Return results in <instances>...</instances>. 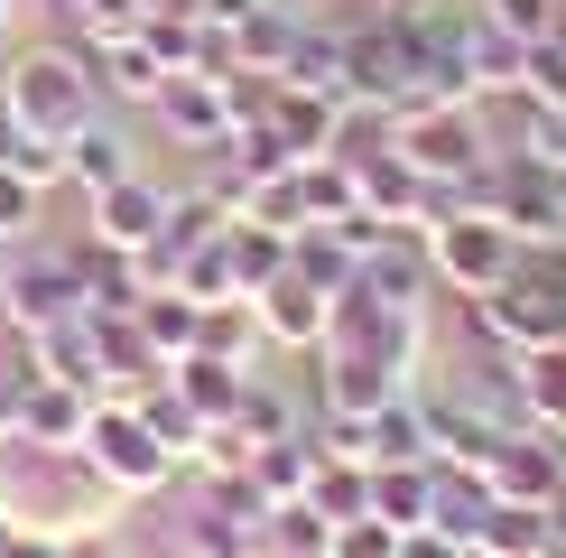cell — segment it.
<instances>
[{
    "mask_svg": "<svg viewBox=\"0 0 566 558\" xmlns=\"http://www.w3.org/2000/svg\"><path fill=\"white\" fill-rule=\"evenodd\" d=\"M251 317H261V344H279V354H316V344H325V326H335V298H325L316 279L279 270L270 289L251 298Z\"/></svg>",
    "mask_w": 566,
    "mask_h": 558,
    "instance_id": "obj_6",
    "label": "cell"
},
{
    "mask_svg": "<svg viewBox=\"0 0 566 558\" xmlns=\"http://www.w3.org/2000/svg\"><path fill=\"white\" fill-rule=\"evenodd\" d=\"M84 465L112 484L122 503H149V494H168L177 484V456H168V437L139 418V401H93V418H84Z\"/></svg>",
    "mask_w": 566,
    "mask_h": 558,
    "instance_id": "obj_2",
    "label": "cell"
},
{
    "mask_svg": "<svg viewBox=\"0 0 566 558\" xmlns=\"http://www.w3.org/2000/svg\"><path fill=\"white\" fill-rule=\"evenodd\" d=\"M130 168H139V158H130V131H122V122H103V112H93V122L65 140V186H84V196L122 186Z\"/></svg>",
    "mask_w": 566,
    "mask_h": 558,
    "instance_id": "obj_12",
    "label": "cell"
},
{
    "mask_svg": "<svg viewBox=\"0 0 566 558\" xmlns=\"http://www.w3.org/2000/svg\"><path fill=\"white\" fill-rule=\"evenodd\" d=\"M65 19H75V38L93 46V38H112V29H139V10H149V0H56Z\"/></svg>",
    "mask_w": 566,
    "mask_h": 558,
    "instance_id": "obj_21",
    "label": "cell"
},
{
    "mask_svg": "<svg viewBox=\"0 0 566 558\" xmlns=\"http://www.w3.org/2000/svg\"><path fill=\"white\" fill-rule=\"evenodd\" d=\"M84 418H93V391L75 382H46V372H29V401H19V447H38V456H65V447H84Z\"/></svg>",
    "mask_w": 566,
    "mask_h": 558,
    "instance_id": "obj_10",
    "label": "cell"
},
{
    "mask_svg": "<svg viewBox=\"0 0 566 558\" xmlns=\"http://www.w3.org/2000/svg\"><path fill=\"white\" fill-rule=\"evenodd\" d=\"M483 19H492L502 38H521V46L566 38V0H483Z\"/></svg>",
    "mask_w": 566,
    "mask_h": 558,
    "instance_id": "obj_18",
    "label": "cell"
},
{
    "mask_svg": "<svg viewBox=\"0 0 566 558\" xmlns=\"http://www.w3.org/2000/svg\"><path fill=\"white\" fill-rule=\"evenodd\" d=\"M38 205H46V186L38 177H19V168H0V242H38Z\"/></svg>",
    "mask_w": 566,
    "mask_h": 558,
    "instance_id": "obj_19",
    "label": "cell"
},
{
    "mask_svg": "<svg viewBox=\"0 0 566 558\" xmlns=\"http://www.w3.org/2000/svg\"><path fill=\"white\" fill-rule=\"evenodd\" d=\"M0 112L19 122V140H46V149H65L93 112H103V84H93L84 46H19L10 65H0Z\"/></svg>",
    "mask_w": 566,
    "mask_h": 558,
    "instance_id": "obj_1",
    "label": "cell"
},
{
    "mask_svg": "<svg viewBox=\"0 0 566 558\" xmlns=\"http://www.w3.org/2000/svg\"><path fill=\"white\" fill-rule=\"evenodd\" d=\"M297 29H306L297 10H279V0H261V10H251L242 29H223V46H232V75H279V56L297 46Z\"/></svg>",
    "mask_w": 566,
    "mask_h": 558,
    "instance_id": "obj_14",
    "label": "cell"
},
{
    "mask_svg": "<svg viewBox=\"0 0 566 558\" xmlns=\"http://www.w3.org/2000/svg\"><path fill=\"white\" fill-rule=\"evenodd\" d=\"M84 308V251H56L38 232V242L10 251V270H0V317L19 326V335H38V326L75 317Z\"/></svg>",
    "mask_w": 566,
    "mask_h": 558,
    "instance_id": "obj_4",
    "label": "cell"
},
{
    "mask_svg": "<svg viewBox=\"0 0 566 558\" xmlns=\"http://www.w3.org/2000/svg\"><path fill=\"white\" fill-rule=\"evenodd\" d=\"M158 131L177 140V149H214V140H232L242 122H232V75H168V93H158Z\"/></svg>",
    "mask_w": 566,
    "mask_h": 558,
    "instance_id": "obj_5",
    "label": "cell"
},
{
    "mask_svg": "<svg viewBox=\"0 0 566 558\" xmlns=\"http://www.w3.org/2000/svg\"><path fill=\"white\" fill-rule=\"evenodd\" d=\"M428 475H437V465H371V521L418 530V521H428Z\"/></svg>",
    "mask_w": 566,
    "mask_h": 558,
    "instance_id": "obj_16",
    "label": "cell"
},
{
    "mask_svg": "<svg viewBox=\"0 0 566 558\" xmlns=\"http://www.w3.org/2000/svg\"><path fill=\"white\" fill-rule=\"evenodd\" d=\"M483 484H492L502 503H548L557 484H566V437H557V428H511L502 447H492Z\"/></svg>",
    "mask_w": 566,
    "mask_h": 558,
    "instance_id": "obj_7",
    "label": "cell"
},
{
    "mask_svg": "<svg viewBox=\"0 0 566 558\" xmlns=\"http://www.w3.org/2000/svg\"><path fill=\"white\" fill-rule=\"evenodd\" d=\"M418 242H428V270H437V289H446V298H483V289H502L511 261H521L511 224H502V215H483V205H446V215L418 232Z\"/></svg>",
    "mask_w": 566,
    "mask_h": 558,
    "instance_id": "obj_3",
    "label": "cell"
},
{
    "mask_svg": "<svg viewBox=\"0 0 566 558\" xmlns=\"http://www.w3.org/2000/svg\"><path fill=\"white\" fill-rule=\"evenodd\" d=\"M521 418L530 428H566V344L521 354Z\"/></svg>",
    "mask_w": 566,
    "mask_h": 558,
    "instance_id": "obj_15",
    "label": "cell"
},
{
    "mask_svg": "<svg viewBox=\"0 0 566 558\" xmlns=\"http://www.w3.org/2000/svg\"><path fill=\"white\" fill-rule=\"evenodd\" d=\"M0 38H10V0H0Z\"/></svg>",
    "mask_w": 566,
    "mask_h": 558,
    "instance_id": "obj_22",
    "label": "cell"
},
{
    "mask_svg": "<svg viewBox=\"0 0 566 558\" xmlns=\"http://www.w3.org/2000/svg\"><path fill=\"white\" fill-rule=\"evenodd\" d=\"M557 558H566V549H557Z\"/></svg>",
    "mask_w": 566,
    "mask_h": 558,
    "instance_id": "obj_24",
    "label": "cell"
},
{
    "mask_svg": "<svg viewBox=\"0 0 566 558\" xmlns=\"http://www.w3.org/2000/svg\"><path fill=\"white\" fill-rule=\"evenodd\" d=\"M325 558H399V530L371 521V512H353V521L325 530Z\"/></svg>",
    "mask_w": 566,
    "mask_h": 558,
    "instance_id": "obj_20",
    "label": "cell"
},
{
    "mask_svg": "<svg viewBox=\"0 0 566 558\" xmlns=\"http://www.w3.org/2000/svg\"><path fill=\"white\" fill-rule=\"evenodd\" d=\"M0 270H10V242H0Z\"/></svg>",
    "mask_w": 566,
    "mask_h": 558,
    "instance_id": "obj_23",
    "label": "cell"
},
{
    "mask_svg": "<svg viewBox=\"0 0 566 558\" xmlns=\"http://www.w3.org/2000/svg\"><path fill=\"white\" fill-rule=\"evenodd\" d=\"M93 205V242L103 251H149L158 242V224H168V186L158 177H122V186H103V196H84Z\"/></svg>",
    "mask_w": 566,
    "mask_h": 558,
    "instance_id": "obj_8",
    "label": "cell"
},
{
    "mask_svg": "<svg viewBox=\"0 0 566 558\" xmlns=\"http://www.w3.org/2000/svg\"><path fill=\"white\" fill-rule=\"evenodd\" d=\"M177 401L205 418V428H223V418H242V391H251V363H223V354H186L177 372Z\"/></svg>",
    "mask_w": 566,
    "mask_h": 558,
    "instance_id": "obj_11",
    "label": "cell"
},
{
    "mask_svg": "<svg viewBox=\"0 0 566 558\" xmlns=\"http://www.w3.org/2000/svg\"><path fill=\"white\" fill-rule=\"evenodd\" d=\"M130 326H139V344H149V354L177 372L186 354H196V335H205V308H196L186 289H149V298L130 308Z\"/></svg>",
    "mask_w": 566,
    "mask_h": 558,
    "instance_id": "obj_13",
    "label": "cell"
},
{
    "mask_svg": "<svg viewBox=\"0 0 566 558\" xmlns=\"http://www.w3.org/2000/svg\"><path fill=\"white\" fill-rule=\"evenodd\" d=\"M84 65H93V84L112 93V103H130V112H149L158 93H168V56H158L139 29H112V38H93L84 46Z\"/></svg>",
    "mask_w": 566,
    "mask_h": 558,
    "instance_id": "obj_9",
    "label": "cell"
},
{
    "mask_svg": "<svg viewBox=\"0 0 566 558\" xmlns=\"http://www.w3.org/2000/svg\"><path fill=\"white\" fill-rule=\"evenodd\" d=\"M139 418L168 437V456H177V465H196V456H205V418L177 401V382H149V391H139Z\"/></svg>",
    "mask_w": 566,
    "mask_h": 558,
    "instance_id": "obj_17",
    "label": "cell"
}]
</instances>
